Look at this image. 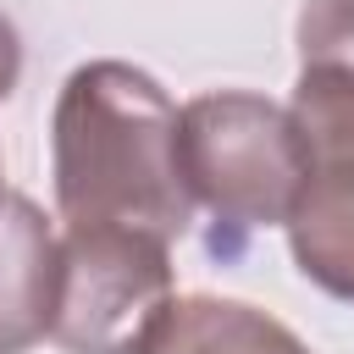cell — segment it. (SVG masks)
I'll return each mask as SVG.
<instances>
[{"mask_svg":"<svg viewBox=\"0 0 354 354\" xmlns=\"http://www.w3.org/2000/svg\"><path fill=\"white\" fill-rule=\"evenodd\" d=\"M61 238L28 194L0 188V354H28L55 321Z\"/></svg>","mask_w":354,"mask_h":354,"instance_id":"cell-5","label":"cell"},{"mask_svg":"<svg viewBox=\"0 0 354 354\" xmlns=\"http://www.w3.org/2000/svg\"><path fill=\"white\" fill-rule=\"evenodd\" d=\"M288 111L304 138V188L288 216L293 266L354 304V72L304 66Z\"/></svg>","mask_w":354,"mask_h":354,"instance_id":"cell-4","label":"cell"},{"mask_svg":"<svg viewBox=\"0 0 354 354\" xmlns=\"http://www.w3.org/2000/svg\"><path fill=\"white\" fill-rule=\"evenodd\" d=\"M55 205L66 227H133L183 238L194 199L177 166V105L127 61H88L61 83L55 122Z\"/></svg>","mask_w":354,"mask_h":354,"instance_id":"cell-1","label":"cell"},{"mask_svg":"<svg viewBox=\"0 0 354 354\" xmlns=\"http://www.w3.org/2000/svg\"><path fill=\"white\" fill-rule=\"evenodd\" d=\"M166 238L133 227H66L50 337L66 354H149L171 315Z\"/></svg>","mask_w":354,"mask_h":354,"instance_id":"cell-3","label":"cell"},{"mask_svg":"<svg viewBox=\"0 0 354 354\" xmlns=\"http://www.w3.org/2000/svg\"><path fill=\"white\" fill-rule=\"evenodd\" d=\"M177 166L188 199L216 216V243H243L260 227H288L304 188V138L288 105L243 88L199 94L177 111Z\"/></svg>","mask_w":354,"mask_h":354,"instance_id":"cell-2","label":"cell"},{"mask_svg":"<svg viewBox=\"0 0 354 354\" xmlns=\"http://www.w3.org/2000/svg\"><path fill=\"white\" fill-rule=\"evenodd\" d=\"M149 354H310V343L243 299L194 293L171 304Z\"/></svg>","mask_w":354,"mask_h":354,"instance_id":"cell-6","label":"cell"},{"mask_svg":"<svg viewBox=\"0 0 354 354\" xmlns=\"http://www.w3.org/2000/svg\"><path fill=\"white\" fill-rule=\"evenodd\" d=\"M299 61L354 72V0H304V11H299Z\"/></svg>","mask_w":354,"mask_h":354,"instance_id":"cell-7","label":"cell"},{"mask_svg":"<svg viewBox=\"0 0 354 354\" xmlns=\"http://www.w3.org/2000/svg\"><path fill=\"white\" fill-rule=\"evenodd\" d=\"M17 77H22V39H17L11 17L0 11V100H11Z\"/></svg>","mask_w":354,"mask_h":354,"instance_id":"cell-8","label":"cell"}]
</instances>
